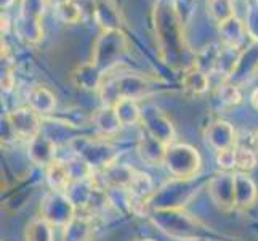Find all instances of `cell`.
<instances>
[{
	"label": "cell",
	"instance_id": "cell-8",
	"mask_svg": "<svg viewBox=\"0 0 258 241\" xmlns=\"http://www.w3.org/2000/svg\"><path fill=\"white\" fill-rule=\"evenodd\" d=\"M5 121L8 122V127H10L12 133L18 138L31 141L32 138L40 135V116L34 110H31L29 106L8 113Z\"/></svg>",
	"mask_w": 258,
	"mask_h": 241
},
{
	"label": "cell",
	"instance_id": "cell-15",
	"mask_svg": "<svg viewBox=\"0 0 258 241\" xmlns=\"http://www.w3.org/2000/svg\"><path fill=\"white\" fill-rule=\"evenodd\" d=\"M56 147L55 143L43 135H37L29 141V158L32 163L39 166H50L55 161Z\"/></svg>",
	"mask_w": 258,
	"mask_h": 241
},
{
	"label": "cell",
	"instance_id": "cell-13",
	"mask_svg": "<svg viewBox=\"0 0 258 241\" xmlns=\"http://www.w3.org/2000/svg\"><path fill=\"white\" fill-rule=\"evenodd\" d=\"M234 195H236V208L248 209L256 201V185L245 172L234 174Z\"/></svg>",
	"mask_w": 258,
	"mask_h": 241
},
{
	"label": "cell",
	"instance_id": "cell-21",
	"mask_svg": "<svg viewBox=\"0 0 258 241\" xmlns=\"http://www.w3.org/2000/svg\"><path fill=\"white\" fill-rule=\"evenodd\" d=\"M206 8H207L209 18L215 23H218V26L236 16L234 0H207Z\"/></svg>",
	"mask_w": 258,
	"mask_h": 241
},
{
	"label": "cell",
	"instance_id": "cell-17",
	"mask_svg": "<svg viewBox=\"0 0 258 241\" xmlns=\"http://www.w3.org/2000/svg\"><path fill=\"white\" fill-rule=\"evenodd\" d=\"M55 106H56V98L47 87L37 85L29 92V108L34 110L39 116L53 113Z\"/></svg>",
	"mask_w": 258,
	"mask_h": 241
},
{
	"label": "cell",
	"instance_id": "cell-29",
	"mask_svg": "<svg viewBox=\"0 0 258 241\" xmlns=\"http://www.w3.org/2000/svg\"><path fill=\"white\" fill-rule=\"evenodd\" d=\"M236 148V147H234ZM234 148L217 151V164L223 169V171H231L236 167V158H234Z\"/></svg>",
	"mask_w": 258,
	"mask_h": 241
},
{
	"label": "cell",
	"instance_id": "cell-3",
	"mask_svg": "<svg viewBox=\"0 0 258 241\" xmlns=\"http://www.w3.org/2000/svg\"><path fill=\"white\" fill-rule=\"evenodd\" d=\"M164 164L178 180H189L201 169V155L189 145H168Z\"/></svg>",
	"mask_w": 258,
	"mask_h": 241
},
{
	"label": "cell",
	"instance_id": "cell-20",
	"mask_svg": "<svg viewBox=\"0 0 258 241\" xmlns=\"http://www.w3.org/2000/svg\"><path fill=\"white\" fill-rule=\"evenodd\" d=\"M114 110L117 113L122 126H133L143 118V111H141L138 102L133 98H122L114 105Z\"/></svg>",
	"mask_w": 258,
	"mask_h": 241
},
{
	"label": "cell",
	"instance_id": "cell-23",
	"mask_svg": "<svg viewBox=\"0 0 258 241\" xmlns=\"http://www.w3.org/2000/svg\"><path fill=\"white\" fill-rule=\"evenodd\" d=\"M93 121H95L96 129L100 130L103 135H111V133H115L122 127L114 106H104L103 110H100L95 114Z\"/></svg>",
	"mask_w": 258,
	"mask_h": 241
},
{
	"label": "cell",
	"instance_id": "cell-34",
	"mask_svg": "<svg viewBox=\"0 0 258 241\" xmlns=\"http://www.w3.org/2000/svg\"><path fill=\"white\" fill-rule=\"evenodd\" d=\"M15 4V0H2V10H7Z\"/></svg>",
	"mask_w": 258,
	"mask_h": 241
},
{
	"label": "cell",
	"instance_id": "cell-16",
	"mask_svg": "<svg viewBox=\"0 0 258 241\" xmlns=\"http://www.w3.org/2000/svg\"><path fill=\"white\" fill-rule=\"evenodd\" d=\"M73 180L74 178L71 175L68 163L55 159L50 166H47V182L50 185L51 191L64 193L69 188V185Z\"/></svg>",
	"mask_w": 258,
	"mask_h": 241
},
{
	"label": "cell",
	"instance_id": "cell-18",
	"mask_svg": "<svg viewBox=\"0 0 258 241\" xmlns=\"http://www.w3.org/2000/svg\"><path fill=\"white\" fill-rule=\"evenodd\" d=\"M74 79H76V84L81 88H85V90H96V88H101L103 80H104L103 71L98 68L93 61L79 68L74 73Z\"/></svg>",
	"mask_w": 258,
	"mask_h": 241
},
{
	"label": "cell",
	"instance_id": "cell-24",
	"mask_svg": "<svg viewBox=\"0 0 258 241\" xmlns=\"http://www.w3.org/2000/svg\"><path fill=\"white\" fill-rule=\"evenodd\" d=\"M220 50L217 45H209L204 50H201L198 53V57H196V61H194V68H198L204 73H215L217 68H218V58H220Z\"/></svg>",
	"mask_w": 258,
	"mask_h": 241
},
{
	"label": "cell",
	"instance_id": "cell-12",
	"mask_svg": "<svg viewBox=\"0 0 258 241\" xmlns=\"http://www.w3.org/2000/svg\"><path fill=\"white\" fill-rule=\"evenodd\" d=\"M138 153L140 158L148 163L149 166H157V164H164L165 153H167V145H164L162 141H159L153 135L145 130V133L140 138L138 143Z\"/></svg>",
	"mask_w": 258,
	"mask_h": 241
},
{
	"label": "cell",
	"instance_id": "cell-11",
	"mask_svg": "<svg viewBox=\"0 0 258 241\" xmlns=\"http://www.w3.org/2000/svg\"><path fill=\"white\" fill-rule=\"evenodd\" d=\"M220 35H221V45L241 50L242 43L247 39V28L241 18H231L226 23L220 24Z\"/></svg>",
	"mask_w": 258,
	"mask_h": 241
},
{
	"label": "cell",
	"instance_id": "cell-4",
	"mask_svg": "<svg viewBox=\"0 0 258 241\" xmlns=\"http://www.w3.org/2000/svg\"><path fill=\"white\" fill-rule=\"evenodd\" d=\"M45 5H48L47 0H21L20 16L15 23V29L28 43H39L43 37L40 20Z\"/></svg>",
	"mask_w": 258,
	"mask_h": 241
},
{
	"label": "cell",
	"instance_id": "cell-26",
	"mask_svg": "<svg viewBox=\"0 0 258 241\" xmlns=\"http://www.w3.org/2000/svg\"><path fill=\"white\" fill-rule=\"evenodd\" d=\"M234 158H236V169L239 172H248L256 166V153L252 148L236 147Z\"/></svg>",
	"mask_w": 258,
	"mask_h": 241
},
{
	"label": "cell",
	"instance_id": "cell-10",
	"mask_svg": "<svg viewBox=\"0 0 258 241\" xmlns=\"http://www.w3.org/2000/svg\"><path fill=\"white\" fill-rule=\"evenodd\" d=\"M145 124V129L149 135H153L159 141H162L164 145H172L173 137H175V130L173 126L170 124L165 116L161 111H153V113H143V118H141Z\"/></svg>",
	"mask_w": 258,
	"mask_h": 241
},
{
	"label": "cell",
	"instance_id": "cell-27",
	"mask_svg": "<svg viewBox=\"0 0 258 241\" xmlns=\"http://www.w3.org/2000/svg\"><path fill=\"white\" fill-rule=\"evenodd\" d=\"M217 95H218L220 103L225 105V106H236L242 100V95H241V92H239L237 85H234V84L220 85Z\"/></svg>",
	"mask_w": 258,
	"mask_h": 241
},
{
	"label": "cell",
	"instance_id": "cell-28",
	"mask_svg": "<svg viewBox=\"0 0 258 241\" xmlns=\"http://www.w3.org/2000/svg\"><path fill=\"white\" fill-rule=\"evenodd\" d=\"M56 13H58L61 21H63V23H71V24H73V23H79V21L82 20V16H84L82 8L79 7L74 2V0H71L69 4L56 8Z\"/></svg>",
	"mask_w": 258,
	"mask_h": 241
},
{
	"label": "cell",
	"instance_id": "cell-19",
	"mask_svg": "<svg viewBox=\"0 0 258 241\" xmlns=\"http://www.w3.org/2000/svg\"><path fill=\"white\" fill-rule=\"evenodd\" d=\"M95 2H96V12H95L96 21L103 26L104 31H117L119 20H120L117 8L109 0H95Z\"/></svg>",
	"mask_w": 258,
	"mask_h": 241
},
{
	"label": "cell",
	"instance_id": "cell-35",
	"mask_svg": "<svg viewBox=\"0 0 258 241\" xmlns=\"http://www.w3.org/2000/svg\"><path fill=\"white\" fill-rule=\"evenodd\" d=\"M141 241H154V239H149V238H148V239H141Z\"/></svg>",
	"mask_w": 258,
	"mask_h": 241
},
{
	"label": "cell",
	"instance_id": "cell-33",
	"mask_svg": "<svg viewBox=\"0 0 258 241\" xmlns=\"http://www.w3.org/2000/svg\"><path fill=\"white\" fill-rule=\"evenodd\" d=\"M250 102H252V106L258 111V88H255V90L252 92L250 95Z\"/></svg>",
	"mask_w": 258,
	"mask_h": 241
},
{
	"label": "cell",
	"instance_id": "cell-22",
	"mask_svg": "<svg viewBox=\"0 0 258 241\" xmlns=\"http://www.w3.org/2000/svg\"><path fill=\"white\" fill-rule=\"evenodd\" d=\"M181 85L186 92H189L192 95H202V93H206L210 87L209 74L198 68H192L188 73H184L181 79Z\"/></svg>",
	"mask_w": 258,
	"mask_h": 241
},
{
	"label": "cell",
	"instance_id": "cell-14",
	"mask_svg": "<svg viewBox=\"0 0 258 241\" xmlns=\"http://www.w3.org/2000/svg\"><path fill=\"white\" fill-rule=\"evenodd\" d=\"M93 236L92 220L87 216H74L63 225L61 239L63 241H90Z\"/></svg>",
	"mask_w": 258,
	"mask_h": 241
},
{
	"label": "cell",
	"instance_id": "cell-6",
	"mask_svg": "<svg viewBox=\"0 0 258 241\" xmlns=\"http://www.w3.org/2000/svg\"><path fill=\"white\" fill-rule=\"evenodd\" d=\"M40 211L43 220H47L51 225L55 224L63 227L76 216V204L68 195L51 191L43 198Z\"/></svg>",
	"mask_w": 258,
	"mask_h": 241
},
{
	"label": "cell",
	"instance_id": "cell-7",
	"mask_svg": "<svg viewBox=\"0 0 258 241\" xmlns=\"http://www.w3.org/2000/svg\"><path fill=\"white\" fill-rule=\"evenodd\" d=\"M207 193L215 206L231 211L236 208V195H234V174L228 171H221L213 175L207 183Z\"/></svg>",
	"mask_w": 258,
	"mask_h": 241
},
{
	"label": "cell",
	"instance_id": "cell-32",
	"mask_svg": "<svg viewBox=\"0 0 258 241\" xmlns=\"http://www.w3.org/2000/svg\"><path fill=\"white\" fill-rule=\"evenodd\" d=\"M47 2H48V5H51V7L59 8V7H63V5L69 4L71 0H47Z\"/></svg>",
	"mask_w": 258,
	"mask_h": 241
},
{
	"label": "cell",
	"instance_id": "cell-5",
	"mask_svg": "<svg viewBox=\"0 0 258 241\" xmlns=\"http://www.w3.org/2000/svg\"><path fill=\"white\" fill-rule=\"evenodd\" d=\"M127 50V39L119 29L117 31H104L100 39L96 40L93 49V63L101 71H108L114 65L119 63V60Z\"/></svg>",
	"mask_w": 258,
	"mask_h": 241
},
{
	"label": "cell",
	"instance_id": "cell-2",
	"mask_svg": "<svg viewBox=\"0 0 258 241\" xmlns=\"http://www.w3.org/2000/svg\"><path fill=\"white\" fill-rule=\"evenodd\" d=\"M100 90H101L104 106H114L122 98L138 100V98L145 97L151 90V84L145 77L133 73H127L103 80Z\"/></svg>",
	"mask_w": 258,
	"mask_h": 241
},
{
	"label": "cell",
	"instance_id": "cell-25",
	"mask_svg": "<svg viewBox=\"0 0 258 241\" xmlns=\"http://www.w3.org/2000/svg\"><path fill=\"white\" fill-rule=\"evenodd\" d=\"M26 241H53V228L47 220H32L26 228Z\"/></svg>",
	"mask_w": 258,
	"mask_h": 241
},
{
	"label": "cell",
	"instance_id": "cell-1",
	"mask_svg": "<svg viewBox=\"0 0 258 241\" xmlns=\"http://www.w3.org/2000/svg\"><path fill=\"white\" fill-rule=\"evenodd\" d=\"M153 224L157 225L167 235L178 239H202L207 235V227H204L199 220L191 217L189 214L178 208H161L151 216Z\"/></svg>",
	"mask_w": 258,
	"mask_h": 241
},
{
	"label": "cell",
	"instance_id": "cell-30",
	"mask_svg": "<svg viewBox=\"0 0 258 241\" xmlns=\"http://www.w3.org/2000/svg\"><path fill=\"white\" fill-rule=\"evenodd\" d=\"M13 74L10 73V71H5V73L2 74V88L5 92H10L13 88Z\"/></svg>",
	"mask_w": 258,
	"mask_h": 241
},
{
	"label": "cell",
	"instance_id": "cell-31",
	"mask_svg": "<svg viewBox=\"0 0 258 241\" xmlns=\"http://www.w3.org/2000/svg\"><path fill=\"white\" fill-rule=\"evenodd\" d=\"M8 28H10V20H8V15L2 13V34H7Z\"/></svg>",
	"mask_w": 258,
	"mask_h": 241
},
{
	"label": "cell",
	"instance_id": "cell-9",
	"mask_svg": "<svg viewBox=\"0 0 258 241\" xmlns=\"http://www.w3.org/2000/svg\"><path fill=\"white\" fill-rule=\"evenodd\" d=\"M207 143L217 151H223L236 147V132L228 121H215L206 129Z\"/></svg>",
	"mask_w": 258,
	"mask_h": 241
}]
</instances>
